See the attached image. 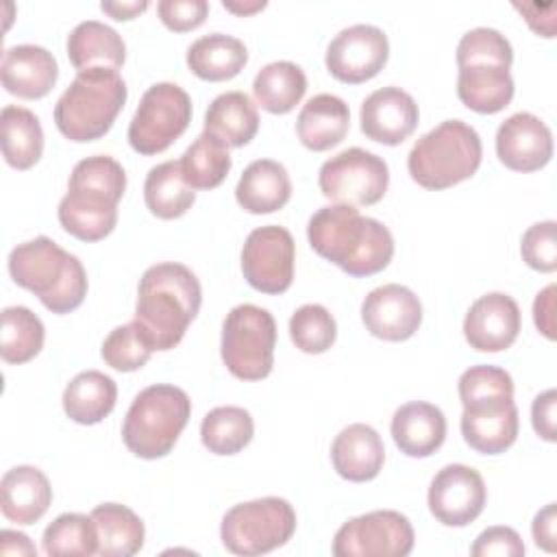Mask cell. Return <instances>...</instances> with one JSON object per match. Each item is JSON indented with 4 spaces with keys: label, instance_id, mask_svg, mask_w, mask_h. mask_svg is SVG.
<instances>
[{
    "label": "cell",
    "instance_id": "f5cc1de1",
    "mask_svg": "<svg viewBox=\"0 0 557 557\" xmlns=\"http://www.w3.org/2000/svg\"><path fill=\"white\" fill-rule=\"evenodd\" d=\"M222 7L226 9V11H233V13H237V15H248V13H255V11H261L263 7H265V2L261 0V2H222Z\"/></svg>",
    "mask_w": 557,
    "mask_h": 557
},
{
    "label": "cell",
    "instance_id": "4dcf8cb0",
    "mask_svg": "<svg viewBox=\"0 0 557 557\" xmlns=\"http://www.w3.org/2000/svg\"><path fill=\"white\" fill-rule=\"evenodd\" d=\"M205 131L218 135L226 146L242 148L259 131L257 104L244 91H224L211 100L205 113Z\"/></svg>",
    "mask_w": 557,
    "mask_h": 557
},
{
    "label": "cell",
    "instance_id": "ffe728a7",
    "mask_svg": "<svg viewBox=\"0 0 557 557\" xmlns=\"http://www.w3.org/2000/svg\"><path fill=\"white\" fill-rule=\"evenodd\" d=\"M518 407L513 398H487L463 405L461 435L483 455L505 453L518 437Z\"/></svg>",
    "mask_w": 557,
    "mask_h": 557
},
{
    "label": "cell",
    "instance_id": "5b68a950",
    "mask_svg": "<svg viewBox=\"0 0 557 557\" xmlns=\"http://www.w3.org/2000/svg\"><path fill=\"white\" fill-rule=\"evenodd\" d=\"M128 89L115 70L78 72L54 104V124L70 141H94L115 122Z\"/></svg>",
    "mask_w": 557,
    "mask_h": 557
},
{
    "label": "cell",
    "instance_id": "e575fe53",
    "mask_svg": "<svg viewBox=\"0 0 557 557\" xmlns=\"http://www.w3.org/2000/svg\"><path fill=\"white\" fill-rule=\"evenodd\" d=\"M144 200L152 215L161 220H174L187 213L196 200V191L185 183L181 161H163L146 174Z\"/></svg>",
    "mask_w": 557,
    "mask_h": 557
},
{
    "label": "cell",
    "instance_id": "74e56055",
    "mask_svg": "<svg viewBox=\"0 0 557 557\" xmlns=\"http://www.w3.org/2000/svg\"><path fill=\"white\" fill-rule=\"evenodd\" d=\"M46 329L37 313L28 307H4L2 309V333L0 355L7 363H26L44 348Z\"/></svg>",
    "mask_w": 557,
    "mask_h": 557
},
{
    "label": "cell",
    "instance_id": "d4e9b609",
    "mask_svg": "<svg viewBox=\"0 0 557 557\" xmlns=\"http://www.w3.org/2000/svg\"><path fill=\"white\" fill-rule=\"evenodd\" d=\"M350 128L348 104L333 94H315L309 98L296 120V133L305 148L313 152L337 146Z\"/></svg>",
    "mask_w": 557,
    "mask_h": 557
},
{
    "label": "cell",
    "instance_id": "8fae6325",
    "mask_svg": "<svg viewBox=\"0 0 557 557\" xmlns=\"http://www.w3.org/2000/svg\"><path fill=\"white\" fill-rule=\"evenodd\" d=\"M318 185L322 196L333 205L368 207L376 205L385 196L389 170L383 157L355 146L322 163Z\"/></svg>",
    "mask_w": 557,
    "mask_h": 557
},
{
    "label": "cell",
    "instance_id": "60d3db41",
    "mask_svg": "<svg viewBox=\"0 0 557 557\" xmlns=\"http://www.w3.org/2000/svg\"><path fill=\"white\" fill-rule=\"evenodd\" d=\"M154 348L150 346L141 326L133 320L115 326L102 342V359L107 366L120 372H133L148 363Z\"/></svg>",
    "mask_w": 557,
    "mask_h": 557
},
{
    "label": "cell",
    "instance_id": "f907efd6",
    "mask_svg": "<svg viewBox=\"0 0 557 557\" xmlns=\"http://www.w3.org/2000/svg\"><path fill=\"white\" fill-rule=\"evenodd\" d=\"M0 553L2 555H37V548L28 540V535L4 529L0 533Z\"/></svg>",
    "mask_w": 557,
    "mask_h": 557
},
{
    "label": "cell",
    "instance_id": "d590c367",
    "mask_svg": "<svg viewBox=\"0 0 557 557\" xmlns=\"http://www.w3.org/2000/svg\"><path fill=\"white\" fill-rule=\"evenodd\" d=\"M178 161L183 178L191 189L218 187L231 172L233 163L226 141L209 131H202Z\"/></svg>",
    "mask_w": 557,
    "mask_h": 557
},
{
    "label": "cell",
    "instance_id": "d6986e66",
    "mask_svg": "<svg viewBox=\"0 0 557 557\" xmlns=\"http://www.w3.org/2000/svg\"><path fill=\"white\" fill-rule=\"evenodd\" d=\"M418 120L420 111L411 94L394 85L374 89L359 111L363 135L385 146L403 144L416 131Z\"/></svg>",
    "mask_w": 557,
    "mask_h": 557
},
{
    "label": "cell",
    "instance_id": "4316f807",
    "mask_svg": "<svg viewBox=\"0 0 557 557\" xmlns=\"http://www.w3.org/2000/svg\"><path fill=\"white\" fill-rule=\"evenodd\" d=\"M67 59L78 70H120L126 59L124 39L115 28L98 20H85L67 35Z\"/></svg>",
    "mask_w": 557,
    "mask_h": 557
},
{
    "label": "cell",
    "instance_id": "ab89813d",
    "mask_svg": "<svg viewBox=\"0 0 557 557\" xmlns=\"http://www.w3.org/2000/svg\"><path fill=\"white\" fill-rule=\"evenodd\" d=\"M289 337L298 350L320 355L329 350L337 337L335 318L318 302L302 305L289 318Z\"/></svg>",
    "mask_w": 557,
    "mask_h": 557
},
{
    "label": "cell",
    "instance_id": "1f68e13d",
    "mask_svg": "<svg viewBox=\"0 0 557 557\" xmlns=\"http://www.w3.org/2000/svg\"><path fill=\"white\" fill-rule=\"evenodd\" d=\"M91 520L98 531V555L131 557L144 546V522L126 505L102 503L91 509Z\"/></svg>",
    "mask_w": 557,
    "mask_h": 557
},
{
    "label": "cell",
    "instance_id": "ac0fdd59",
    "mask_svg": "<svg viewBox=\"0 0 557 557\" xmlns=\"http://www.w3.org/2000/svg\"><path fill=\"white\" fill-rule=\"evenodd\" d=\"M496 154L516 172H535L553 157V133L533 113L518 111L500 122L496 131Z\"/></svg>",
    "mask_w": 557,
    "mask_h": 557
},
{
    "label": "cell",
    "instance_id": "44dd1931",
    "mask_svg": "<svg viewBox=\"0 0 557 557\" xmlns=\"http://www.w3.org/2000/svg\"><path fill=\"white\" fill-rule=\"evenodd\" d=\"M2 87L20 98H44L57 83L59 65L50 50L35 44L11 46L2 54Z\"/></svg>",
    "mask_w": 557,
    "mask_h": 557
},
{
    "label": "cell",
    "instance_id": "7dc6e473",
    "mask_svg": "<svg viewBox=\"0 0 557 557\" xmlns=\"http://www.w3.org/2000/svg\"><path fill=\"white\" fill-rule=\"evenodd\" d=\"M555 405H557V394L555 389H546L542 394L535 396L533 405H531V422L535 433L546 440V442H555L557 440V431H555Z\"/></svg>",
    "mask_w": 557,
    "mask_h": 557
},
{
    "label": "cell",
    "instance_id": "d6a6232c",
    "mask_svg": "<svg viewBox=\"0 0 557 557\" xmlns=\"http://www.w3.org/2000/svg\"><path fill=\"white\" fill-rule=\"evenodd\" d=\"M2 154L15 170L33 168L44 152V131L39 117L24 107L7 104L0 113Z\"/></svg>",
    "mask_w": 557,
    "mask_h": 557
},
{
    "label": "cell",
    "instance_id": "ba28073f",
    "mask_svg": "<svg viewBox=\"0 0 557 557\" xmlns=\"http://www.w3.org/2000/svg\"><path fill=\"white\" fill-rule=\"evenodd\" d=\"M296 531V511L289 500L263 496L231 507L220 524V537L228 553L257 557L289 542Z\"/></svg>",
    "mask_w": 557,
    "mask_h": 557
},
{
    "label": "cell",
    "instance_id": "7c38bea8",
    "mask_svg": "<svg viewBox=\"0 0 557 557\" xmlns=\"http://www.w3.org/2000/svg\"><path fill=\"white\" fill-rule=\"evenodd\" d=\"M416 535L409 518L394 509H376L346 520L333 537L335 557H405Z\"/></svg>",
    "mask_w": 557,
    "mask_h": 557
},
{
    "label": "cell",
    "instance_id": "3957f363",
    "mask_svg": "<svg viewBox=\"0 0 557 557\" xmlns=\"http://www.w3.org/2000/svg\"><path fill=\"white\" fill-rule=\"evenodd\" d=\"M124 189L126 172L113 157L81 159L57 209L61 226L81 242L104 239L117 224V202Z\"/></svg>",
    "mask_w": 557,
    "mask_h": 557
},
{
    "label": "cell",
    "instance_id": "f35d334b",
    "mask_svg": "<svg viewBox=\"0 0 557 557\" xmlns=\"http://www.w3.org/2000/svg\"><path fill=\"white\" fill-rule=\"evenodd\" d=\"M41 546L50 557H89L98 553V531L91 516L61 513L46 527Z\"/></svg>",
    "mask_w": 557,
    "mask_h": 557
},
{
    "label": "cell",
    "instance_id": "9c48e42d",
    "mask_svg": "<svg viewBox=\"0 0 557 557\" xmlns=\"http://www.w3.org/2000/svg\"><path fill=\"white\" fill-rule=\"evenodd\" d=\"M276 322L263 307L244 302L233 307L222 324V361L242 381L265 379L274 363Z\"/></svg>",
    "mask_w": 557,
    "mask_h": 557
},
{
    "label": "cell",
    "instance_id": "52a82bcc",
    "mask_svg": "<svg viewBox=\"0 0 557 557\" xmlns=\"http://www.w3.org/2000/svg\"><path fill=\"white\" fill-rule=\"evenodd\" d=\"M191 413V400L185 389L168 383H157L141 389L124 418L122 440L126 448L141 459L165 457Z\"/></svg>",
    "mask_w": 557,
    "mask_h": 557
},
{
    "label": "cell",
    "instance_id": "836d02e7",
    "mask_svg": "<svg viewBox=\"0 0 557 557\" xmlns=\"http://www.w3.org/2000/svg\"><path fill=\"white\" fill-rule=\"evenodd\" d=\"M307 91V76L300 65L292 61H272L263 65L255 81L252 94L257 104L268 113H289Z\"/></svg>",
    "mask_w": 557,
    "mask_h": 557
},
{
    "label": "cell",
    "instance_id": "30bf717a",
    "mask_svg": "<svg viewBox=\"0 0 557 557\" xmlns=\"http://www.w3.org/2000/svg\"><path fill=\"white\" fill-rule=\"evenodd\" d=\"M191 122V98L176 83L150 85L128 124V144L139 154L168 150Z\"/></svg>",
    "mask_w": 557,
    "mask_h": 557
},
{
    "label": "cell",
    "instance_id": "b9f144b4",
    "mask_svg": "<svg viewBox=\"0 0 557 557\" xmlns=\"http://www.w3.org/2000/svg\"><path fill=\"white\" fill-rule=\"evenodd\" d=\"M513 61V50L509 39L487 26H476L461 35L457 44V65H481V63H492V65H503L511 67Z\"/></svg>",
    "mask_w": 557,
    "mask_h": 557
},
{
    "label": "cell",
    "instance_id": "484cf974",
    "mask_svg": "<svg viewBox=\"0 0 557 557\" xmlns=\"http://www.w3.org/2000/svg\"><path fill=\"white\" fill-rule=\"evenodd\" d=\"M292 196V181L283 163L274 159L252 161L239 176L235 198L248 213H272L287 205Z\"/></svg>",
    "mask_w": 557,
    "mask_h": 557
},
{
    "label": "cell",
    "instance_id": "816d5d0a",
    "mask_svg": "<svg viewBox=\"0 0 557 557\" xmlns=\"http://www.w3.org/2000/svg\"><path fill=\"white\" fill-rule=\"evenodd\" d=\"M100 9L115 20H133L135 15H139L141 11L148 9V2L146 0H141V2H102Z\"/></svg>",
    "mask_w": 557,
    "mask_h": 557
},
{
    "label": "cell",
    "instance_id": "f6af8a7d",
    "mask_svg": "<svg viewBox=\"0 0 557 557\" xmlns=\"http://www.w3.org/2000/svg\"><path fill=\"white\" fill-rule=\"evenodd\" d=\"M161 22L176 33L198 28L209 13L207 0H161L157 4Z\"/></svg>",
    "mask_w": 557,
    "mask_h": 557
},
{
    "label": "cell",
    "instance_id": "5bb4252c",
    "mask_svg": "<svg viewBox=\"0 0 557 557\" xmlns=\"http://www.w3.org/2000/svg\"><path fill=\"white\" fill-rule=\"evenodd\" d=\"M389 57V41L374 24L342 28L326 48V70L342 83L357 85L374 78Z\"/></svg>",
    "mask_w": 557,
    "mask_h": 557
},
{
    "label": "cell",
    "instance_id": "681fc988",
    "mask_svg": "<svg viewBox=\"0 0 557 557\" xmlns=\"http://www.w3.org/2000/svg\"><path fill=\"white\" fill-rule=\"evenodd\" d=\"M555 527H557V507H555V503H548L544 509H540L535 513L533 524H531V533H533L535 544L540 548H544L546 553H555L557 550Z\"/></svg>",
    "mask_w": 557,
    "mask_h": 557
},
{
    "label": "cell",
    "instance_id": "9a60e30c",
    "mask_svg": "<svg viewBox=\"0 0 557 557\" xmlns=\"http://www.w3.org/2000/svg\"><path fill=\"white\" fill-rule=\"evenodd\" d=\"M429 509L446 527H466L474 522L487 500L483 476L466 463L444 466L429 485Z\"/></svg>",
    "mask_w": 557,
    "mask_h": 557
},
{
    "label": "cell",
    "instance_id": "83f0119b",
    "mask_svg": "<svg viewBox=\"0 0 557 557\" xmlns=\"http://www.w3.org/2000/svg\"><path fill=\"white\" fill-rule=\"evenodd\" d=\"M457 96L476 113H498L513 98V78L503 65H463L457 74Z\"/></svg>",
    "mask_w": 557,
    "mask_h": 557
},
{
    "label": "cell",
    "instance_id": "8d00e7d4",
    "mask_svg": "<svg viewBox=\"0 0 557 557\" xmlns=\"http://www.w3.org/2000/svg\"><path fill=\"white\" fill-rule=\"evenodd\" d=\"M252 433V416L235 405L211 409L200 424V440L213 455H235L244 450L250 444Z\"/></svg>",
    "mask_w": 557,
    "mask_h": 557
},
{
    "label": "cell",
    "instance_id": "603a6c76",
    "mask_svg": "<svg viewBox=\"0 0 557 557\" xmlns=\"http://www.w3.org/2000/svg\"><path fill=\"white\" fill-rule=\"evenodd\" d=\"M389 431L400 453L407 457H429L446 440V418L440 407L413 400L394 411Z\"/></svg>",
    "mask_w": 557,
    "mask_h": 557
},
{
    "label": "cell",
    "instance_id": "8992f818",
    "mask_svg": "<svg viewBox=\"0 0 557 557\" xmlns=\"http://www.w3.org/2000/svg\"><path fill=\"white\" fill-rule=\"evenodd\" d=\"M481 157L479 133L461 120H444L416 139L407 154V170L420 187L446 189L470 178Z\"/></svg>",
    "mask_w": 557,
    "mask_h": 557
},
{
    "label": "cell",
    "instance_id": "ee69618b",
    "mask_svg": "<svg viewBox=\"0 0 557 557\" xmlns=\"http://www.w3.org/2000/svg\"><path fill=\"white\" fill-rule=\"evenodd\" d=\"M555 220H544L531 224L520 242L522 259L529 268L537 272L557 270V244H555Z\"/></svg>",
    "mask_w": 557,
    "mask_h": 557
},
{
    "label": "cell",
    "instance_id": "7a4b0ae2",
    "mask_svg": "<svg viewBox=\"0 0 557 557\" xmlns=\"http://www.w3.org/2000/svg\"><path fill=\"white\" fill-rule=\"evenodd\" d=\"M202 289L196 274L174 261L150 265L137 287L135 322L154 350L174 348L198 315Z\"/></svg>",
    "mask_w": 557,
    "mask_h": 557
},
{
    "label": "cell",
    "instance_id": "2e32d148",
    "mask_svg": "<svg viewBox=\"0 0 557 557\" xmlns=\"http://www.w3.org/2000/svg\"><path fill=\"white\" fill-rule=\"evenodd\" d=\"M366 329L385 342L409 339L422 322L420 298L405 285L387 283L374 287L361 302Z\"/></svg>",
    "mask_w": 557,
    "mask_h": 557
},
{
    "label": "cell",
    "instance_id": "bcb514c9",
    "mask_svg": "<svg viewBox=\"0 0 557 557\" xmlns=\"http://www.w3.org/2000/svg\"><path fill=\"white\" fill-rule=\"evenodd\" d=\"M470 553L474 557H520L524 555V544L518 535L516 529L511 527H487L485 531L479 533V537L474 540Z\"/></svg>",
    "mask_w": 557,
    "mask_h": 557
},
{
    "label": "cell",
    "instance_id": "c3c4849f",
    "mask_svg": "<svg viewBox=\"0 0 557 557\" xmlns=\"http://www.w3.org/2000/svg\"><path fill=\"white\" fill-rule=\"evenodd\" d=\"M555 294H557V287L550 283L533 300L535 326L548 339H555Z\"/></svg>",
    "mask_w": 557,
    "mask_h": 557
},
{
    "label": "cell",
    "instance_id": "7402d4cb",
    "mask_svg": "<svg viewBox=\"0 0 557 557\" xmlns=\"http://www.w3.org/2000/svg\"><path fill=\"white\" fill-rule=\"evenodd\" d=\"M331 461L335 472L346 481H372L379 476L385 461L383 440L370 424H348L333 440Z\"/></svg>",
    "mask_w": 557,
    "mask_h": 557
},
{
    "label": "cell",
    "instance_id": "cb8c5ba5",
    "mask_svg": "<svg viewBox=\"0 0 557 557\" xmlns=\"http://www.w3.org/2000/svg\"><path fill=\"white\" fill-rule=\"evenodd\" d=\"M2 516L17 524H35L52 503L48 476L35 466H15L0 483Z\"/></svg>",
    "mask_w": 557,
    "mask_h": 557
},
{
    "label": "cell",
    "instance_id": "f1b7e54d",
    "mask_svg": "<svg viewBox=\"0 0 557 557\" xmlns=\"http://www.w3.org/2000/svg\"><path fill=\"white\" fill-rule=\"evenodd\" d=\"M248 61L242 39L226 33H209L187 48V67L202 81H228L237 76Z\"/></svg>",
    "mask_w": 557,
    "mask_h": 557
},
{
    "label": "cell",
    "instance_id": "277c9868",
    "mask_svg": "<svg viewBox=\"0 0 557 557\" xmlns=\"http://www.w3.org/2000/svg\"><path fill=\"white\" fill-rule=\"evenodd\" d=\"M9 274L20 287L33 292L48 311L59 315L81 307L87 296V274L78 257L46 235L11 250Z\"/></svg>",
    "mask_w": 557,
    "mask_h": 557
},
{
    "label": "cell",
    "instance_id": "f546056e",
    "mask_svg": "<svg viewBox=\"0 0 557 557\" xmlns=\"http://www.w3.org/2000/svg\"><path fill=\"white\" fill-rule=\"evenodd\" d=\"M117 385L100 370L78 372L63 392V409L78 424H98L115 407Z\"/></svg>",
    "mask_w": 557,
    "mask_h": 557
},
{
    "label": "cell",
    "instance_id": "7bdbcfd3",
    "mask_svg": "<svg viewBox=\"0 0 557 557\" xmlns=\"http://www.w3.org/2000/svg\"><path fill=\"white\" fill-rule=\"evenodd\" d=\"M457 389L461 405L487 398H513L511 374L496 366H472L463 370Z\"/></svg>",
    "mask_w": 557,
    "mask_h": 557
},
{
    "label": "cell",
    "instance_id": "4fadbf2b",
    "mask_svg": "<svg viewBox=\"0 0 557 557\" xmlns=\"http://www.w3.org/2000/svg\"><path fill=\"white\" fill-rule=\"evenodd\" d=\"M296 246L285 226L265 224L248 233L242 248V272L250 287L283 294L294 281Z\"/></svg>",
    "mask_w": 557,
    "mask_h": 557
},
{
    "label": "cell",
    "instance_id": "e0dca14e",
    "mask_svg": "<svg viewBox=\"0 0 557 557\" xmlns=\"http://www.w3.org/2000/svg\"><path fill=\"white\" fill-rule=\"evenodd\" d=\"M518 333V302L503 292H490L479 296L463 318V337L470 348L479 352L507 350L516 342Z\"/></svg>",
    "mask_w": 557,
    "mask_h": 557
},
{
    "label": "cell",
    "instance_id": "6da1fadb",
    "mask_svg": "<svg viewBox=\"0 0 557 557\" xmlns=\"http://www.w3.org/2000/svg\"><path fill=\"white\" fill-rule=\"evenodd\" d=\"M311 248L350 276H370L385 270L394 257L389 228L350 205L320 207L307 224Z\"/></svg>",
    "mask_w": 557,
    "mask_h": 557
}]
</instances>
